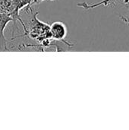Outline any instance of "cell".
Masks as SVG:
<instances>
[{
  "instance_id": "cell-1",
  "label": "cell",
  "mask_w": 129,
  "mask_h": 130,
  "mask_svg": "<svg viewBox=\"0 0 129 130\" xmlns=\"http://www.w3.org/2000/svg\"><path fill=\"white\" fill-rule=\"evenodd\" d=\"M49 32L51 35V38L55 41H62L66 45H69L70 46H73L74 43H69L65 41V39L68 34V30L66 25L62 21H56L53 22L49 27Z\"/></svg>"
},
{
  "instance_id": "cell-2",
  "label": "cell",
  "mask_w": 129,
  "mask_h": 130,
  "mask_svg": "<svg viewBox=\"0 0 129 130\" xmlns=\"http://www.w3.org/2000/svg\"><path fill=\"white\" fill-rule=\"evenodd\" d=\"M10 21H13V19L8 14L0 13V50L2 51L9 50L7 46V40L4 35V30Z\"/></svg>"
},
{
  "instance_id": "cell-3",
  "label": "cell",
  "mask_w": 129,
  "mask_h": 130,
  "mask_svg": "<svg viewBox=\"0 0 129 130\" xmlns=\"http://www.w3.org/2000/svg\"><path fill=\"white\" fill-rule=\"evenodd\" d=\"M121 0H102L100 2L94 3V4H88L87 2H81V3H78L77 5L79 7L83 8L84 9H91L94 8L96 7L100 6V5H104V6H111L113 8L117 7V5L119 4Z\"/></svg>"
},
{
  "instance_id": "cell-4",
  "label": "cell",
  "mask_w": 129,
  "mask_h": 130,
  "mask_svg": "<svg viewBox=\"0 0 129 130\" xmlns=\"http://www.w3.org/2000/svg\"><path fill=\"white\" fill-rule=\"evenodd\" d=\"M13 0H0V13L9 14Z\"/></svg>"
},
{
  "instance_id": "cell-5",
  "label": "cell",
  "mask_w": 129,
  "mask_h": 130,
  "mask_svg": "<svg viewBox=\"0 0 129 130\" xmlns=\"http://www.w3.org/2000/svg\"><path fill=\"white\" fill-rule=\"evenodd\" d=\"M119 18L122 22H124L126 24L129 25V14H125V15H120Z\"/></svg>"
},
{
  "instance_id": "cell-6",
  "label": "cell",
  "mask_w": 129,
  "mask_h": 130,
  "mask_svg": "<svg viewBox=\"0 0 129 130\" xmlns=\"http://www.w3.org/2000/svg\"><path fill=\"white\" fill-rule=\"evenodd\" d=\"M43 1H48V0H32V5L34 4H38V3L42 2ZM49 1H55V0H49Z\"/></svg>"
}]
</instances>
